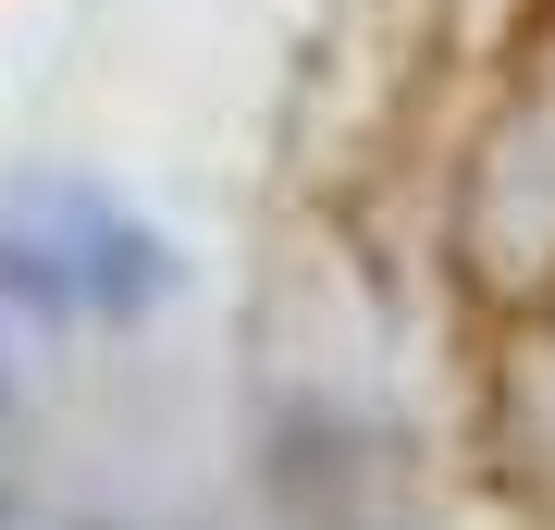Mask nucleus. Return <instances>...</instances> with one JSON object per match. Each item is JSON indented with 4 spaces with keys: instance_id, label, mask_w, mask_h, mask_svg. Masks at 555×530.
<instances>
[{
    "instance_id": "f257e3e1",
    "label": "nucleus",
    "mask_w": 555,
    "mask_h": 530,
    "mask_svg": "<svg viewBox=\"0 0 555 530\" xmlns=\"http://www.w3.org/2000/svg\"><path fill=\"white\" fill-rule=\"evenodd\" d=\"M0 296L38 321H137L173 296V247L75 173H25L0 197Z\"/></svg>"
}]
</instances>
